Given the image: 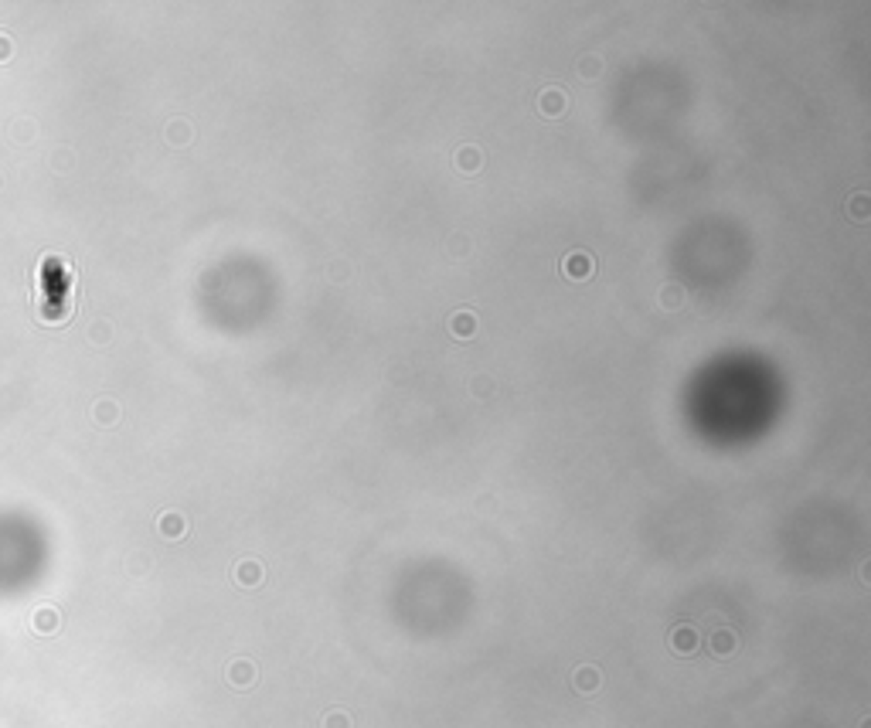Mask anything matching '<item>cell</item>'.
Wrapping results in <instances>:
<instances>
[{
  "label": "cell",
  "mask_w": 871,
  "mask_h": 728,
  "mask_svg": "<svg viewBox=\"0 0 871 728\" xmlns=\"http://www.w3.org/2000/svg\"><path fill=\"white\" fill-rule=\"evenodd\" d=\"M732 647H735V636H732V633H725V629H722V633H715V650L729 653Z\"/></svg>",
  "instance_id": "8"
},
{
  "label": "cell",
  "mask_w": 871,
  "mask_h": 728,
  "mask_svg": "<svg viewBox=\"0 0 871 728\" xmlns=\"http://www.w3.org/2000/svg\"><path fill=\"white\" fill-rule=\"evenodd\" d=\"M671 643H674V650H681V653H691L694 650V629L691 626H681V629H674V636H671Z\"/></svg>",
  "instance_id": "3"
},
{
  "label": "cell",
  "mask_w": 871,
  "mask_h": 728,
  "mask_svg": "<svg viewBox=\"0 0 871 728\" xmlns=\"http://www.w3.org/2000/svg\"><path fill=\"white\" fill-rule=\"evenodd\" d=\"M456 163H460V167H470V170H474L476 163H480V156H476V150H474V147H467V150H460V156H456Z\"/></svg>",
  "instance_id": "10"
},
{
  "label": "cell",
  "mask_w": 871,
  "mask_h": 728,
  "mask_svg": "<svg viewBox=\"0 0 871 728\" xmlns=\"http://www.w3.org/2000/svg\"><path fill=\"white\" fill-rule=\"evenodd\" d=\"M238 582H245V585H256V582H259V565H256V562H249V565H238Z\"/></svg>",
  "instance_id": "6"
},
{
  "label": "cell",
  "mask_w": 871,
  "mask_h": 728,
  "mask_svg": "<svg viewBox=\"0 0 871 728\" xmlns=\"http://www.w3.org/2000/svg\"><path fill=\"white\" fill-rule=\"evenodd\" d=\"M565 272H569V276H589V272H592V262H589L585 252H576V256L565 259Z\"/></svg>",
  "instance_id": "2"
},
{
  "label": "cell",
  "mask_w": 871,
  "mask_h": 728,
  "mask_svg": "<svg viewBox=\"0 0 871 728\" xmlns=\"http://www.w3.org/2000/svg\"><path fill=\"white\" fill-rule=\"evenodd\" d=\"M27 582V531L21 524L0 527V585L17 592Z\"/></svg>",
  "instance_id": "1"
},
{
  "label": "cell",
  "mask_w": 871,
  "mask_h": 728,
  "mask_svg": "<svg viewBox=\"0 0 871 728\" xmlns=\"http://www.w3.org/2000/svg\"><path fill=\"white\" fill-rule=\"evenodd\" d=\"M576 684H579L582 691H592V687H596V671H592V667H582L579 677H576Z\"/></svg>",
  "instance_id": "9"
},
{
  "label": "cell",
  "mask_w": 871,
  "mask_h": 728,
  "mask_svg": "<svg viewBox=\"0 0 871 728\" xmlns=\"http://www.w3.org/2000/svg\"><path fill=\"white\" fill-rule=\"evenodd\" d=\"M323 728H347V718H344L341 711H334L327 722H323Z\"/></svg>",
  "instance_id": "11"
},
{
  "label": "cell",
  "mask_w": 871,
  "mask_h": 728,
  "mask_svg": "<svg viewBox=\"0 0 871 728\" xmlns=\"http://www.w3.org/2000/svg\"><path fill=\"white\" fill-rule=\"evenodd\" d=\"M562 109V92L558 89H548L545 96H541V112H558Z\"/></svg>",
  "instance_id": "5"
},
{
  "label": "cell",
  "mask_w": 871,
  "mask_h": 728,
  "mask_svg": "<svg viewBox=\"0 0 871 728\" xmlns=\"http://www.w3.org/2000/svg\"><path fill=\"white\" fill-rule=\"evenodd\" d=\"M252 677H256L252 664H245V660H235V664H232V684H235V687H249Z\"/></svg>",
  "instance_id": "4"
},
{
  "label": "cell",
  "mask_w": 871,
  "mask_h": 728,
  "mask_svg": "<svg viewBox=\"0 0 871 728\" xmlns=\"http://www.w3.org/2000/svg\"><path fill=\"white\" fill-rule=\"evenodd\" d=\"M453 330H456V334H474V316H470V313H456Z\"/></svg>",
  "instance_id": "7"
}]
</instances>
